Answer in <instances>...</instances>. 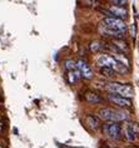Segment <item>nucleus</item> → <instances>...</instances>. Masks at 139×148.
<instances>
[{"label": "nucleus", "mask_w": 139, "mask_h": 148, "mask_svg": "<svg viewBox=\"0 0 139 148\" xmlns=\"http://www.w3.org/2000/svg\"><path fill=\"white\" fill-rule=\"evenodd\" d=\"M98 114H99L100 119H103L105 122H115V123H119V122L129 119L128 113L123 112V110L113 109V108H102Z\"/></svg>", "instance_id": "obj_1"}, {"label": "nucleus", "mask_w": 139, "mask_h": 148, "mask_svg": "<svg viewBox=\"0 0 139 148\" xmlns=\"http://www.w3.org/2000/svg\"><path fill=\"white\" fill-rule=\"evenodd\" d=\"M107 89L109 90V93L120 95L123 98L130 99L134 95V89L130 84H123V83H118V82H112L107 84Z\"/></svg>", "instance_id": "obj_2"}, {"label": "nucleus", "mask_w": 139, "mask_h": 148, "mask_svg": "<svg viewBox=\"0 0 139 148\" xmlns=\"http://www.w3.org/2000/svg\"><path fill=\"white\" fill-rule=\"evenodd\" d=\"M103 131L109 138L119 140L122 138V125L115 122H105L103 124Z\"/></svg>", "instance_id": "obj_3"}, {"label": "nucleus", "mask_w": 139, "mask_h": 148, "mask_svg": "<svg viewBox=\"0 0 139 148\" xmlns=\"http://www.w3.org/2000/svg\"><path fill=\"white\" fill-rule=\"evenodd\" d=\"M103 23L105 25H108L109 28H112L113 30L120 33V34H124L128 30V25L123 20L117 19V18H105L103 20Z\"/></svg>", "instance_id": "obj_4"}, {"label": "nucleus", "mask_w": 139, "mask_h": 148, "mask_svg": "<svg viewBox=\"0 0 139 148\" xmlns=\"http://www.w3.org/2000/svg\"><path fill=\"white\" fill-rule=\"evenodd\" d=\"M75 64H76V70L79 72L80 77H83L84 79H88V80L93 79V77H94L93 70H91V68L88 65L87 62H84L83 59H80V60H78Z\"/></svg>", "instance_id": "obj_5"}, {"label": "nucleus", "mask_w": 139, "mask_h": 148, "mask_svg": "<svg viewBox=\"0 0 139 148\" xmlns=\"http://www.w3.org/2000/svg\"><path fill=\"white\" fill-rule=\"evenodd\" d=\"M97 63H98V65L100 66H107V68H112L113 70L115 69V66L117 64H118V62L115 60L113 57H110V55H108V54H102L98 57L97 59Z\"/></svg>", "instance_id": "obj_6"}, {"label": "nucleus", "mask_w": 139, "mask_h": 148, "mask_svg": "<svg viewBox=\"0 0 139 148\" xmlns=\"http://www.w3.org/2000/svg\"><path fill=\"white\" fill-rule=\"evenodd\" d=\"M108 99L112 103H114L115 106H119V107H122V108H130V107H132V101H130V99L123 98V97H120V95L109 93L108 94Z\"/></svg>", "instance_id": "obj_7"}, {"label": "nucleus", "mask_w": 139, "mask_h": 148, "mask_svg": "<svg viewBox=\"0 0 139 148\" xmlns=\"http://www.w3.org/2000/svg\"><path fill=\"white\" fill-rule=\"evenodd\" d=\"M109 14H110V18H117V19L123 20L128 18V10L125 8H118V6H110L109 9H107Z\"/></svg>", "instance_id": "obj_8"}, {"label": "nucleus", "mask_w": 139, "mask_h": 148, "mask_svg": "<svg viewBox=\"0 0 139 148\" xmlns=\"http://www.w3.org/2000/svg\"><path fill=\"white\" fill-rule=\"evenodd\" d=\"M99 30H100V33H103L104 35H109V36H113V38H117V39H120L122 38V35H123V34H120V33H118V32L113 30V29L109 28L108 25H105L103 21H102L100 25H99Z\"/></svg>", "instance_id": "obj_9"}, {"label": "nucleus", "mask_w": 139, "mask_h": 148, "mask_svg": "<svg viewBox=\"0 0 139 148\" xmlns=\"http://www.w3.org/2000/svg\"><path fill=\"white\" fill-rule=\"evenodd\" d=\"M87 124L93 129V131H98L100 128V121L99 118L93 116V114H88L87 116Z\"/></svg>", "instance_id": "obj_10"}, {"label": "nucleus", "mask_w": 139, "mask_h": 148, "mask_svg": "<svg viewBox=\"0 0 139 148\" xmlns=\"http://www.w3.org/2000/svg\"><path fill=\"white\" fill-rule=\"evenodd\" d=\"M124 133H125L127 140H129V142H133V140L137 139V133L134 132L133 123H128L125 125V128H124Z\"/></svg>", "instance_id": "obj_11"}, {"label": "nucleus", "mask_w": 139, "mask_h": 148, "mask_svg": "<svg viewBox=\"0 0 139 148\" xmlns=\"http://www.w3.org/2000/svg\"><path fill=\"white\" fill-rule=\"evenodd\" d=\"M84 98H85L88 102H90V103H102L103 102V99H102L98 94L93 93V92H87L85 95H84Z\"/></svg>", "instance_id": "obj_12"}, {"label": "nucleus", "mask_w": 139, "mask_h": 148, "mask_svg": "<svg viewBox=\"0 0 139 148\" xmlns=\"http://www.w3.org/2000/svg\"><path fill=\"white\" fill-rule=\"evenodd\" d=\"M99 73L102 75L107 77V78H115L117 77V73L112 68H107V66H102V68H99Z\"/></svg>", "instance_id": "obj_13"}, {"label": "nucleus", "mask_w": 139, "mask_h": 148, "mask_svg": "<svg viewBox=\"0 0 139 148\" xmlns=\"http://www.w3.org/2000/svg\"><path fill=\"white\" fill-rule=\"evenodd\" d=\"M117 49H118L120 53L122 54H124V53H127L128 50H129V48H128V45H127V43L125 42H122V40H115L114 42V44H113Z\"/></svg>", "instance_id": "obj_14"}, {"label": "nucleus", "mask_w": 139, "mask_h": 148, "mask_svg": "<svg viewBox=\"0 0 139 148\" xmlns=\"http://www.w3.org/2000/svg\"><path fill=\"white\" fill-rule=\"evenodd\" d=\"M104 48V44L102 42H98V40H94V42H91L89 44V49L90 51H93V53H97V51H99L100 49H103Z\"/></svg>", "instance_id": "obj_15"}, {"label": "nucleus", "mask_w": 139, "mask_h": 148, "mask_svg": "<svg viewBox=\"0 0 139 148\" xmlns=\"http://www.w3.org/2000/svg\"><path fill=\"white\" fill-rule=\"evenodd\" d=\"M80 78V74L78 70H74V72H69L68 73V80L70 84H74L76 83V80H78Z\"/></svg>", "instance_id": "obj_16"}, {"label": "nucleus", "mask_w": 139, "mask_h": 148, "mask_svg": "<svg viewBox=\"0 0 139 148\" xmlns=\"http://www.w3.org/2000/svg\"><path fill=\"white\" fill-rule=\"evenodd\" d=\"M65 68H67L69 72H74V70H76L75 62H73V60H65Z\"/></svg>", "instance_id": "obj_17"}, {"label": "nucleus", "mask_w": 139, "mask_h": 148, "mask_svg": "<svg viewBox=\"0 0 139 148\" xmlns=\"http://www.w3.org/2000/svg\"><path fill=\"white\" fill-rule=\"evenodd\" d=\"M110 3L114 4V6H118V8H123V6L127 4L125 0H113V1H110Z\"/></svg>", "instance_id": "obj_18"}, {"label": "nucleus", "mask_w": 139, "mask_h": 148, "mask_svg": "<svg viewBox=\"0 0 139 148\" xmlns=\"http://www.w3.org/2000/svg\"><path fill=\"white\" fill-rule=\"evenodd\" d=\"M130 34H132V38H135V35H137V25H135V23L130 25Z\"/></svg>", "instance_id": "obj_19"}, {"label": "nucleus", "mask_w": 139, "mask_h": 148, "mask_svg": "<svg viewBox=\"0 0 139 148\" xmlns=\"http://www.w3.org/2000/svg\"><path fill=\"white\" fill-rule=\"evenodd\" d=\"M1 132H3V124L0 123V133H1Z\"/></svg>", "instance_id": "obj_20"}, {"label": "nucleus", "mask_w": 139, "mask_h": 148, "mask_svg": "<svg viewBox=\"0 0 139 148\" xmlns=\"http://www.w3.org/2000/svg\"><path fill=\"white\" fill-rule=\"evenodd\" d=\"M105 148H113V147H109V146H108V147H105Z\"/></svg>", "instance_id": "obj_21"}, {"label": "nucleus", "mask_w": 139, "mask_h": 148, "mask_svg": "<svg viewBox=\"0 0 139 148\" xmlns=\"http://www.w3.org/2000/svg\"><path fill=\"white\" fill-rule=\"evenodd\" d=\"M0 148H4V147H0Z\"/></svg>", "instance_id": "obj_22"}, {"label": "nucleus", "mask_w": 139, "mask_h": 148, "mask_svg": "<svg viewBox=\"0 0 139 148\" xmlns=\"http://www.w3.org/2000/svg\"><path fill=\"white\" fill-rule=\"evenodd\" d=\"M138 18H139V14H138Z\"/></svg>", "instance_id": "obj_23"}]
</instances>
